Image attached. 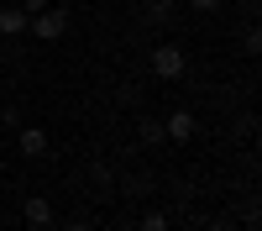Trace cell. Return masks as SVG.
<instances>
[{
  "mask_svg": "<svg viewBox=\"0 0 262 231\" xmlns=\"http://www.w3.org/2000/svg\"><path fill=\"white\" fill-rule=\"evenodd\" d=\"M147 69L158 79H184L189 74V53L179 48V42H158V48L147 53Z\"/></svg>",
  "mask_w": 262,
  "mask_h": 231,
  "instance_id": "cell-1",
  "label": "cell"
},
{
  "mask_svg": "<svg viewBox=\"0 0 262 231\" xmlns=\"http://www.w3.org/2000/svg\"><path fill=\"white\" fill-rule=\"evenodd\" d=\"M21 221H27L32 231H48V226H58V210H53L48 195H27L21 200Z\"/></svg>",
  "mask_w": 262,
  "mask_h": 231,
  "instance_id": "cell-2",
  "label": "cell"
},
{
  "mask_svg": "<svg viewBox=\"0 0 262 231\" xmlns=\"http://www.w3.org/2000/svg\"><path fill=\"white\" fill-rule=\"evenodd\" d=\"M27 27H32V32H37L42 42H58L63 32H69V11H63V6L53 11V6H48V11H37V16L27 21Z\"/></svg>",
  "mask_w": 262,
  "mask_h": 231,
  "instance_id": "cell-3",
  "label": "cell"
},
{
  "mask_svg": "<svg viewBox=\"0 0 262 231\" xmlns=\"http://www.w3.org/2000/svg\"><path fill=\"white\" fill-rule=\"evenodd\" d=\"M194 132H200V121H194L189 111H168V121H163L168 142H194Z\"/></svg>",
  "mask_w": 262,
  "mask_h": 231,
  "instance_id": "cell-4",
  "label": "cell"
},
{
  "mask_svg": "<svg viewBox=\"0 0 262 231\" xmlns=\"http://www.w3.org/2000/svg\"><path fill=\"white\" fill-rule=\"evenodd\" d=\"M16 147H21V158H48V132H42V126H21Z\"/></svg>",
  "mask_w": 262,
  "mask_h": 231,
  "instance_id": "cell-5",
  "label": "cell"
},
{
  "mask_svg": "<svg viewBox=\"0 0 262 231\" xmlns=\"http://www.w3.org/2000/svg\"><path fill=\"white\" fill-rule=\"evenodd\" d=\"M27 11H21V6H0V37H21V32H27Z\"/></svg>",
  "mask_w": 262,
  "mask_h": 231,
  "instance_id": "cell-6",
  "label": "cell"
},
{
  "mask_svg": "<svg viewBox=\"0 0 262 231\" xmlns=\"http://www.w3.org/2000/svg\"><path fill=\"white\" fill-rule=\"evenodd\" d=\"M142 21H147V27H173V0H147Z\"/></svg>",
  "mask_w": 262,
  "mask_h": 231,
  "instance_id": "cell-7",
  "label": "cell"
},
{
  "mask_svg": "<svg viewBox=\"0 0 262 231\" xmlns=\"http://www.w3.org/2000/svg\"><path fill=\"white\" fill-rule=\"evenodd\" d=\"M137 137L147 142V147H163L168 137H163V121H152V116H142V126H137Z\"/></svg>",
  "mask_w": 262,
  "mask_h": 231,
  "instance_id": "cell-8",
  "label": "cell"
},
{
  "mask_svg": "<svg viewBox=\"0 0 262 231\" xmlns=\"http://www.w3.org/2000/svg\"><path fill=\"white\" fill-rule=\"evenodd\" d=\"M142 231H173V221L163 216V210H147V216H142Z\"/></svg>",
  "mask_w": 262,
  "mask_h": 231,
  "instance_id": "cell-9",
  "label": "cell"
},
{
  "mask_svg": "<svg viewBox=\"0 0 262 231\" xmlns=\"http://www.w3.org/2000/svg\"><path fill=\"white\" fill-rule=\"evenodd\" d=\"M95 189H100V195H116V174H111V168H95Z\"/></svg>",
  "mask_w": 262,
  "mask_h": 231,
  "instance_id": "cell-10",
  "label": "cell"
},
{
  "mask_svg": "<svg viewBox=\"0 0 262 231\" xmlns=\"http://www.w3.org/2000/svg\"><path fill=\"white\" fill-rule=\"evenodd\" d=\"M242 48H247V53H262V32H257V27H247V37H242Z\"/></svg>",
  "mask_w": 262,
  "mask_h": 231,
  "instance_id": "cell-11",
  "label": "cell"
},
{
  "mask_svg": "<svg viewBox=\"0 0 262 231\" xmlns=\"http://www.w3.org/2000/svg\"><path fill=\"white\" fill-rule=\"evenodd\" d=\"M63 231H95V221H84V216H69V221H63Z\"/></svg>",
  "mask_w": 262,
  "mask_h": 231,
  "instance_id": "cell-12",
  "label": "cell"
},
{
  "mask_svg": "<svg viewBox=\"0 0 262 231\" xmlns=\"http://www.w3.org/2000/svg\"><path fill=\"white\" fill-rule=\"evenodd\" d=\"M53 6V0H21V11H27V16H37V11H48Z\"/></svg>",
  "mask_w": 262,
  "mask_h": 231,
  "instance_id": "cell-13",
  "label": "cell"
},
{
  "mask_svg": "<svg viewBox=\"0 0 262 231\" xmlns=\"http://www.w3.org/2000/svg\"><path fill=\"white\" fill-rule=\"evenodd\" d=\"M189 6L200 11V16H210V11H221V0H189Z\"/></svg>",
  "mask_w": 262,
  "mask_h": 231,
  "instance_id": "cell-14",
  "label": "cell"
},
{
  "mask_svg": "<svg viewBox=\"0 0 262 231\" xmlns=\"http://www.w3.org/2000/svg\"><path fill=\"white\" fill-rule=\"evenodd\" d=\"M210 231H231V221H210Z\"/></svg>",
  "mask_w": 262,
  "mask_h": 231,
  "instance_id": "cell-15",
  "label": "cell"
},
{
  "mask_svg": "<svg viewBox=\"0 0 262 231\" xmlns=\"http://www.w3.org/2000/svg\"><path fill=\"white\" fill-rule=\"evenodd\" d=\"M0 231H6V226H0Z\"/></svg>",
  "mask_w": 262,
  "mask_h": 231,
  "instance_id": "cell-16",
  "label": "cell"
}]
</instances>
